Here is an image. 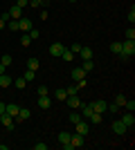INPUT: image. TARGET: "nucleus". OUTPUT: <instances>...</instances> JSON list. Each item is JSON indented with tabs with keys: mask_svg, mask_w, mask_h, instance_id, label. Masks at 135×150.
<instances>
[{
	"mask_svg": "<svg viewBox=\"0 0 135 150\" xmlns=\"http://www.w3.org/2000/svg\"><path fill=\"white\" fill-rule=\"evenodd\" d=\"M0 74H5V65H0Z\"/></svg>",
	"mask_w": 135,
	"mask_h": 150,
	"instance_id": "obj_46",
	"label": "nucleus"
},
{
	"mask_svg": "<svg viewBox=\"0 0 135 150\" xmlns=\"http://www.w3.org/2000/svg\"><path fill=\"white\" fill-rule=\"evenodd\" d=\"M29 43H32V38L27 36V34H23V36H20V45H23V47H27Z\"/></svg>",
	"mask_w": 135,
	"mask_h": 150,
	"instance_id": "obj_35",
	"label": "nucleus"
},
{
	"mask_svg": "<svg viewBox=\"0 0 135 150\" xmlns=\"http://www.w3.org/2000/svg\"><path fill=\"white\" fill-rule=\"evenodd\" d=\"M61 58H63V61H68V63H70V61H74V54H72V52L68 50V47H65V50H63V54H61Z\"/></svg>",
	"mask_w": 135,
	"mask_h": 150,
	"instance_id": "obj_24",
	"label": "nucleus"
},
{
	"mask_svg": "<svg viewBox=\"0 0 135 150\" xmlns=\"http://www.w3.org/2000/svg\"><path fill=\"white\" fill-rule=\"evenodd\" d=\"M122 121H124V125H126V128H133V125H135L133 112H129V110H126V112H124V117H122Z\"/></svg>",
	"mask_w": 135,
	"mask_h": 150,
	"instance_id": "obj_11",
	"label": "nucleus"
},
{
	"mask_svg": "<svg viewBox=\"0 0 135 150\" xmlns=\"http://www.w3.org/2000/svg\"><path fill=\"white\" fill-rule=\"evenodd\" d=\"M36 5H39V7H43V9H45V7L50 5V0H36Z\"/></svg>",
	"mask_w": 135,
	"mask_h": 150,
	"instance_id": "obj_42",
	"label": "nucleus"
},
{
	"mask_svg": "<svg viewBox=\"0 0 135 150\" xmlns=\"http://www.w3.org/2000/svg\"><path fill=\"white\" fill-rule=\"evenodd\" d=\"M5 112V103H2V101H0V114Z\"/></svg>",
	"mask_w": 135,
	"mask_h": 150,
	"instance_id": "obj_45",
	"label": "nucleus"
},
{
	"mask_svg": "<svg viewBox=\"0 0 135 150\" xmlns=\"http://www.w3.org/2000/svg\"><path fill=\"white\" fill-rule=\"evenodd\" d=\"M9 85H14V79H11V76H7V74H0V88L7 90Z\"/></svg>",
	"mask_w": 135,
	"mask_h": 150,
	"instance_id": "obj_15",
	"label": "nucleus"
},
{
	"mask_svg": "<svg viewBox=\"0 0 135 150\" xmlns=\"http://www.w3.org/2000/svg\"><path fill=\"white\" fill-rule=\"evenodd\" d=\"M124 108H126L129 112H133V110H135V101H133V99H126V103H124Z\"/></svg>",
	"mask_w": 135,
	"mask_h": 150,
	"instance_id": "obj_33",
	"label": "nucleus"
},
{
	"mask_svg": "<svg viewBox=\"0 0 135 150\" xmlns=\"http://www.w3.org/2000/svg\"><path fill=\"white\" fill-rule=\"evenodd\" d=\"M14 85H16V88H18V90H25L27 81H25V79H23V76H18V79H14Z\"/></svg>",
	"mask_w": 135,
	"mask_h": 150,
	"instance_id": "obj_22",
	"label": "nucleus"
},
{
	"mask_svg": "<svg viewBox=\"0 0 135 150\" xmlns=\"http://www.w3.org/2000/svg\"><path fill=\"white\" fill-rule=\"evenodd\" d=\"M0 121H2V125H5L7 130H14V128H16V125H14V117H11V114H7V112L0 114Z\"/></svg>",
	"mask_w": 135,
	"mask_h": 150,
	"instance_id": "obj_3",
	"label": "nucleus"
},
{
	"mask_svg": "<svg viewBox=\"0 0 135 150\" xmlns=\"http://www.w3.org/2000/svg\"><path fill=\"white\" fill-rule=\"evenodd\" d=\"M70 76H72V81L77 83V81H81V79H86V72H84V67H74L70 72Z\"/></svg>",
	"mask_w": 135,
	"mask_h": 150,
	"instance_id": "obj_9",
	"label": "nucleus"
},
{
	"mask_svg": "<svg viewBox=\"0 0 135 150\" xmlns=\"http://www.w3.org/2000/svg\"><path fill=\"white\" fill-rule=\"evenodd\" d=\"M63 50H65L63 43H52V45H50V54H52V56H61V54H63Z\"/></svg>",
	"mask_w": 135,
	"mask_h": 150,
	"instance_id": "obj_5",
	"label": "nucleus"
},
{
	"mask_svg": "<svg viewBox=\"0 0 135 150\" xmlns=\"http://www.w3.org/2000/svg\"><path fill=\"white\" fill-rule=\"evenodd\" d=\"M129 23L131 25L135 23V7H131V11H129Z\"/></svg>",
	"mask_w": 135,
	"mask_h": 150,
	"instance_id": "obj_37",
	"label": "nucleus"
},
{
	"mask_svg": "<svg viewBox=\"0 0 135 150\" xmlns=\"http://www.w3.org/2000/svg\"><path fill=\"white\" fill-rule=\"evenodd\" d=\"M5 112L7 114H11L14 119L18 117V112H20V105H16V103H9V105H5Z\"/></svg>",
	"mask_w": 135,
	"mask_h": 150,
	"instance_id": "obj_14",
	"label": "nucleus"
},
{
	"mask_svg": "<svg viewBox=\"0 0 135 150\" xmlns=\"http://www.w3.org/2000/svg\"><path fill=\"white\" fill-rule=\"evenodd\" d=\"M34 150H47V144H34Z\"/></svg>",
	"mask_w": 135,
	"mask_h": 150,
	"instance_id": "obj_41",
	"label": "nucleus"
},
{
	"mask_svg": "<svg viewBox=\"0 0 135 150\" xmlns=\"http://www.w3.org/2000/svg\"><path fill=\"white\" fill-rule=\"evenodd\" d=\"M14 63V58L9 56V54H0V65H5V67H9Z\"/></svg>",
	"mask_w": 135,
	"mask_h": 150,
	"instance_id": "obj_20",
	"label": "nucleus"
},
{
	"mask_svg": "<svg viewBox=\"0 0 135 150\" xmlns=\"http://www.w3.org/2000/svg\"><path fill=\"white\" fill-rule=\"evenodd\" d=\"M36 92H39V96H43V94H50V90L45 88V85H41V88H39V90H36Z\"/></svg>",
	"mask_w": 135,
	"mask_h": 150,
	"instance_id": "obj_39",
	"label": "nucleus"
},
{
	"mask_svg": "<svg viewBox=\"0 0 135 150\" xmlns=\"http://www.w3.org/2000/svg\"><path fill=\"white\" fill-rule=\"evenodd\" d=\"M84 134H79V132H74V134H70V144L74 146V148H81L84 146Z\"/></svg>",
	"mask_w": 135,
	"mask_h": 150,
	"instance_id": "obj_7",
	"label": "nucleus"
},
{
	"mask_svg": "<svg viewBox=\"0 0 135 150\" xmlns=\"http://www.w3.org/2000/svg\"><path fill=\"white\" fill-rule=\"evenodd\" d=\"M27 36L32 38V40H36V38H41V31L39 29H29V31H27Z\"/></svg>",
	"mask_w": 135,
	"mask_h": 150,
	"instance_id": "obj_31",
	"label": "nucleus"
},
{
	"mask_svg": "<svg viewBox=\"0 0 135 150\" xmlns=\"http://www.w3.org/2000/svg\"><path fill=\"white\" fill-rule=\"evenodd\" d=\"M65 103H68L70 108H79V105H81V101H79V96H77V94L68 96V99H65Z\"/></svg>",
	"mask_w": 135,
	"mask_h": 150,
	"instance_id": "obj_18",
	"label": "nucleus"
},
{
	"mask_svg": "<svg viewBox=\"0 0 135 150\" xmlns=\"http://www.w3.org/2000/svg\"><path fill=\"white\" fill-rule=\"evenodd\" d=\"M27 5H29V0H16V7H20V9L27 7Z\"/></svg>",
	"mask_w": 135,
	"mask_h": 150,
	"instance_id": "obj_40",
	"label": "nucleus"
},
{
	"mask_svg": "<svg viewBox=\"0 0 135 150\" xmlns=\"http://www.w3.org/2000/svg\"><path fill=\"white\" fill-rule=\"evenodd\" d=\"M68 50H70L72 54H79V50H81V45H79V43H74L72 47H68Z\"/></svg>",
	"mask_w": 135,
	"mask_h": 150,
	"instance_id": "obj_38",
	"label": "nucleus"
},
{
	"mask_svg": "<svg viewBox=\"0 0 135 150\" xmlns=\"http://www.w3.org/2000/svg\"><path fill=\"white\" fill-rule=\"evenodd\" d=\"M110 52L113 54H122V43H113L110 45Z\"/></svg>",
	"mask_w": 135,
	"mask_h": 150,
	"instance_id": "obj_30",
	"label": "nucleus"
},
{
	"mask_svg": "<svg viewBox=\"0 0 135 150\" xmlns=\"http://www.w3.org/2000/svg\"><path fill=\"white\" fill-rule=\"evenodd\" d=\"M133 54H135V40H124L122 43V54H119V56L129 58V56H133Z\"/></svg>",
	"mask_w": 135,
	"mask_h": 150,
	"instance_id": "obj_1",
	"label": "nucleus"
},
{
	"mask_svg": "<svg viewBox=\"0 0 135 150\" xmlns=\"http://www.w3.org/2000/svg\"><path fill=\"white\" fill-rule=\"evenodd\" d=\"M90 123H92V125H95V123H101V114H99V112H92V114H90Z\"/></svg>",
	"mask_w": 135,
	"mask_h": 150,
	"instance_id": "obj_28",
	"label": "nucleus"
},
{
	"mask_svg": "<svg viewBox=\"0 0 135 150\" xmlns=\"http://www.w3.org/2000/svg\"><path fill=\"white\" fill-rule=\"evenodd\" d=\"M61 146H63V148H65V150H74V146H72V144H70V141H68V144H61Z\"/></svg>",
	"mask_w": 135,
	"mask_h": 150,
	"instance_id": "obj_44",
	"label": "nucleus"
},
{
	"mask_svg": "<svg viewBox=\"0 0 135 150\" xmlns=\"http://www.w3.org/2000/svg\"><path fill=\"white\" fill-rule=\"evenodd\" d=\"M74 125H77V132H79V134H84V137L88 134V130H90V123H88L86 119H81L79 123H74Z\"/></svg>",
	"mask_w": 135,
	"mask_h": 150,
	"instance_id": "obj_8",
	"label": "nucleus"
},
{
	"mask_svg": "<svg viewBox=\"0 0 135 150\" xmlns=\"http://www.w3.org/2000/svg\"><path fill=\"white\" fill-rule=\"evenodd\" d=\"M126 130H129V128L124 125V121H122V119H119V121H113V132H115V134H119V137H122Z\"/></svg>",
	"mask_w": 135,
	"mask_h": 150,
	"instance_id": "obj_6",
	"label": "nucleus"
},
{
	"mask_svg": "<svg viewBox=\"0 0 135 150\" xmlns=\"http://www.w3.org/2000/svg\"><path fill=\"white\" fill-rule=\"evenodd\" d=\"M77 56H81L84 61H88V58H92V50H90V47H81Z\"/></svg>",
	"mask_w": 135,
	"mask_h": 150,
	"instance_id": "obj_19",
	"label": "nucleus"
},
{
	"mask_svg": "<svg viewBox=\"0 0 135 150\" xmlns=\"http://www.w3.org/2000/svg\"><path fill=\"white\" fill-rule=\"evenodd\" d=\"M27 69H34V72H39V69H41V61H39L36 56L27 58Z\"/></svg>",
	"mask_w": 135,
	"mask_h": 150,
	"instance_id": "obj_13",
	"label": "nucleus"
},
{
	"mask_svg": "<svg viewBox=\"0 0 135 150\" xmlns=\"http://www.w3.org/2000/svg\"><path fill=\"white\" fill-rule=\"evenodd\" d=\"M29 117H32V112H29L27 108H20L18 117H16V119H14V121H27V119H29Z\"/></svg>",
	"mask_w": 135,
	"mask_h": 150,
	"instance_id": "obj_16",
	"label": "nucleus"
},
{
	"mask_svg": "<svg viewBox=\"0 0 135 150\" xmlns=\"http://www.w3.org/2000/svg\"><path fill=\"white\" fill-rule=\"evenodd\" d=\"M108 110H110V112H119V110H122V108H117L115 103H110V105H108Z\"/></svg>",
	"mask_w": 135,
	"mask_h": 150,
	"instance_id": "obj_43",
	"label": "nucleus"
},
{
	"mask_svg": "<svg viewBox=\"0 0 135 150\" xmlns=\"http://www.w3.org/2000/svg\"><path fill=\"white\" fill-rule=\"evenodd\" d=\"M81 117H84V119H90V114H92V108H90V103H81Z\"/></svg>",
	"mask_w": 135,
	"mask_h": 150,
	"instance_id": "obj_17",
	"label": "nucleus"
},
{
	"mask_svg": "<svg viewBox=\"0 0 135 150\" xmlns=\"http://www.w3.org/2000/svg\"><path fill=\"white\" fill-rule=\"evenodd\" d=\"M77 85H70V88H65V92H68V96H72V94H77Z\"/></svg>",
	"mask_w": 135,
	"mask_h": 150,
	"instance_id": "obj_36",
	"label": "nucleus"
},
{
	"mask_svg": "<svg viewBox=\"0 0 135 150\" xmlns=\"http://www.w3.org/2000/svg\"><path fill=\"white\" fill-rule=\"evenodd\" d=\"M81 119H84V117H81V112H72V114H70V121H72V123H79Z\"/></svg>",
	"mask_w": 135,
	"mask_h": 150,
	"instance_id": "obj_32",
	"label": "nucleus"
},
{
	"mask_svg": "<svg viewBox=\"0 0 135 150\" xmlns=\"http://www.w3.org/2000/svg\"><path fill=\"white\" fill-rule=\"evenodd\" d=\"M70 141V132H59V144H68Z\"/></svg>",
	"mask_w": 135,
	"mask_h": 150,
	"instance_id": "obj_27",
	"label": "nucleus"
},
{
	"mask_svg": "<svg viewBox=\"0 0 135 150\" xmlns=\"http://www.w3.org/2000/svg\"><path fill=\"white\" fill-rule=\"evenodd\" d=\"M18 29L23 31V34H27L29 29H34V23H32V18H25V16H23V18H18Z\"/></svg>",
	"mask_w": 135,
	"mask_h": 150,
	"instance_id": "obj_2",
	"label": "nucleus"
},
{
	"mask_svg": "<svg viewBox=\"0 0 135 150\" xmlns=\"http://www.w3.org/2000/svg\"><path fill=\"white\" fill-rule=\"evenodd\" d=\"M113 103H115L117 108H124V103H126V96H124V94H117V96H115V101H113Z\"/></svg>",
	"mask_w": 135,
	"mask_h": 150,
	"instance_id": "obj_23",
	"label": "nucleus"
},
{
	"mask_svg": "<svg viewBox=\"0 0 135 150\" xmlns=\"http://www.w3.org/2000/svg\"><path fill=\"white\" fill-rule=\"evenodd\" d=\"M34 76H36V72H34V69H27L25 74H23V79H25V81L29 83V81H34Z\"/></svg>",
	"mask_w": 135,
	"mask_h": 150,
	"instance_id": "obj_29",
	"label": "nucleus"
},
{
	"mask_svg": "<svg viewBox=\"0 0 135 150\" xmlns=\"http://www.w3.org/2000/svg\"><path fill=\"white\" fill-rule=\"evenodd\" d=\"M54 99L56 101H65L68 99V92H65V90H56V92H54Z\"/></svg>",
	"mask_w": 135,
	"mask_h": 150,
	"instance_id": "obj_25",
	"label": "nucleus"
},
{
	"mask_svg": "<svg viewBox=\"0 0 135 150\" xmlns=\"http://www.w3.org/2000/svg\"><path fill=\"white\" fill-rule=\"evenodd\" d=\"M90 108H92V112L104 114L106 110H108V103H106V101H95V103H90Z\"/></svg>",
	"mask_w": 135,
	"mask_h": 150,
	"instance_id": "obj_4",
	"label": "nucleus"
},
{
	"mask_svg": "<svg viewBox=\"0 0 135 150\" xmlns=\"http://www.w3.org/2000/svg\"><path fill=\"white\" fill-rule=\"evenodd\" d=\"M7 27H9V31H18V20L9 18V20H7Z\"/></svg>",
	"mask_w": 135,
	"mask_h": 150,
	"instance_id": "obj_26",
	"label": "nucleus"
},
{
	"mask_svg": "<svg viewBox=\"0 0 135 150\" xmlns=\"http://www.w3.org/2000/svg\"><path fill=\"white\" fill-rule=\"evenodd\" d=\"M7 13H9V18H14V20L23 18V9H20V7H16V5L9 7V11H7Z\"/></svg>",
	"mask_w": 135,
	"mask_h": 150,
	"instance_id": "obj_12",
	"label": "nucleus"
},
{
	"mask_svg": "<svg viewBox=\"0 0 135 150\" xmlns=\"http://www.w3.org/2000/svg\"><path fill=\"white\" fill-rule=\"evenodd\" d=\"M50 105H52L50 94H43V96H39V108H41V110H47Z\"/></svg>",
	"mask_w": 135,
	"mask_h": 150,
	"instance_id": "obj_10",
	"label": "nucleus"
},
{
	"mask_svg": "<svg viewBox=\"0 0 135 150\" xmlns=\"http://www.w3.org/2000/svg\"><path fill=\"white\" fill-rule=\"evenodd\" d=\"M81 67H84V72L88 74V72H92V69H95V61H92V58H88V61H84V65H81Z\"/></svg>",
	"mask_w": 135,
	"mask_h": 150,
	"instance_id": "obj_21",
	"label": "nucleus"
},
{
	"mask_svg": "<svg viewBox=\"0 0 135 150\" xmlns=\"http://www.w3.org/2000/svg\"><path fill=\"white\" fill-rule=\"evenodd\" d=\"M126 40H135V29H133V25L126 29Z\"/></svg>",
	"mask_w": 135,
	"mask_h": 150,
	"instance_id": "obj_34",
	"label": "nucleus"
}]
</instances>
